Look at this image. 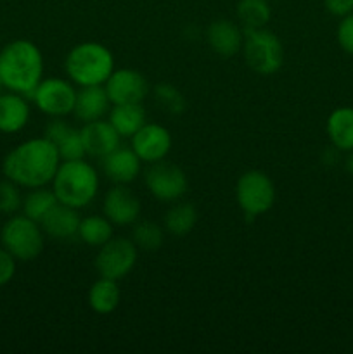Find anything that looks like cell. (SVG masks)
Returning a JSON list of instances; mask_svg holds the SVG:
<instances>
[{"label": "cell", "instance_id": "cell-7", "mask_svg": "<svg viewBox=\"0 0 353 354\" xmlns=\"http://www.w3.org/2000/svg\"><path fill=\"white\" fill-rule=\"evenodd\" d=\"M277 190L272 178L260 169H249L235 183V199L244 216L256 218L269 213L275 204Z\"/></svg>", "mask_w": 353, "mask_h": 354}, {"label": "cell", "instance_id": "cell-10", "mask_svg": "<svg viewBox=\"0 0 353 354\" xmlns=\"http://www.w3.org/2000/svg\"><path fill=\"white\" fill-rule=\"evenodd\" d=\"M138 259V248L132 239L113 237L100 245L96 256V270L99 277L121 280L130 275Z\"/></svg>", "mask_w": 353, "mask_h": 354}, {"label": "cell", "instance_id": "cell-16", "mask_svg": "<svg viewBox=\"0 0 353 354\" xmlns=\"http://www.w3.org/2000/svg\"><path fill=\"white\" fill-rule=\"evenodd\" d=\"M100 165H102V173L106 175V178L113 183H121V185L135 182L142 171L141 158L135 154L134 149L123 147V145L100 159Z\"/></svg>", "mask_w": 353, "mask_h": 354}, {"label": "cell", "instance_id": "cell-28", "mask_svg": "<svg viewBox=\"0 0 353 354\" xmlns=\"http://www.w3.org/2000/svg\"><path fill=\"white\" fill-rule=\"evenodd\" d=\"M132 241L142 251H158L165 242V227L158 225L156 221H135L132 225Z\"/></svg>", "mask_w": 353, "mask_h": 354}, {"label": "cell", "instance_id": "cell-11", "mask_svg": "<svg viewBox=\"0 0 353 354\" xmlns=\"http://www.w3.org/2000/svg\"><path fill=\"white\" fill-rule=\"evenodd\" d=\"M111 104H142L151 92L147 78L132 68L114 69L104 83Z\"/></svg>", "mask_w": 353, "mask_h": 354}, {"label": "cell", "instance_id": "cell-4", "mask_svg": "<svg viewBox=\"0 0 353 354\" xmlns=\"http://www.w3.org/2000/svg\"><path fill=\"white\" fill-rule=\"evenodd\" d=\"M64 71L76 86L104 85L114 71V55L99 41H82L69 48Z\"/></svg>", "mask_w": 353, "mask_h": 354}, {"label": "cell", "instance_id": "cell-29", "mask_svg": "<svg viewBox=\"0 0 353 354\" xmlns=\"http://www.w3.org/2000/svg\"><path fill=\"white\" fill-rule=\"evenodd\" d=\"M152 97H154V102L158 104L159 109L166 111L168 114L179 116L185 111V97L182 95V92L176 86L170 85V83H159L158 86H154Z\"/></svg>", "mask_w": 353, "mask_h": 354}, {"label": "cell", "instance_id": "cell-14", "mask_svg": "<svg viewBox=\"0 0 353 354\" xmlns=\"http://www.w3.org/2000/svg\"><path fill=\"white\" fill-rule=\"evenodd\" d=\"M80 133L87 158L102 159L121 145L120 133L106 118L85 123L80 128Z\"/></svg>", "mask_w": 353, "mask_h": 354}, {"label": "cell", "instance_id": "cell-24", "mask_svg": "<svg viewBox=\"0 0 353 354\" xmlns=\"http://www.w3.org/2000/svg\"><path fill=\"white\" fill-rule=\"evenodd\" d=\"M114 225L107 220L104 214H90L82 218L78 228V239L89 248H97L106 244L109 239L114 237Z\"/></svg>", "mask_w": 353, "mask_h": 354}, {"label": "cell", "instance_id": "cell-27", "mask_svg": "<svg viewBox=\"0 0 353 354\" xmlns=\"http://www.w3.org/2000/svg\"><path fill=\"white\" fill-rule=\"evenodd\" d=\"M57 197H55L54 190L47 189V187H38V189H30L26 196L23 197V214H26L31 220L40 223L44 220L45 214L57 204Z\"/></svg>", "mask_w": 353, "mask_h": 354}, {"label": "cell", "instance_id": "cell-18", "mask_svg": "<svg viewBox=\"0 0 353 354\" xmlns=\"http://www.w3.org/2000/svg\"><path fill=\"white\" fill-rule=\"evenodd\" d=\"M111 100L107 97L104 85H92V86H80L76 92L75 109L73 116L82 124L90 123V121L102 120L109 114Z\"/></svg>", "mask_w": 353, "mask_h": 354}, {"label": "cell", "instance_id": "cell-5", "mask_svg": "<svg viewBox=\"0 0 353 354\" xmlns=\"http://www.w3.org/2000/svg\"><path fill=\"white\" fill-rule=\"evenodd\" d=\"M0 244L16 261H33L44 251L45 234L38 221L16 213L0 228Z\"/></svg>", "mask_w": 353, "mask_h": 354}, {"label": "cell", "instance_id": "cell-23", "mask_svg": "<svg viewBox=\"0 0 353 354\" xmlns=\"http://www.w3.org/2000/svg\"><path fill=\"white\" fill-rule=\"evenodd\" d=\"M107 120L113 124L114 130L121 138H130L137 133L147 121H145V109L142 104H116L111 106Z\"/></svg>", "mask_w": 353, "mask_h": 354}, {"label": "cell", "instance_id": "cell-22", "mask_svg": "<svg viewBox=\"0 0 353 354\" xmlns=\"http://www.w3.org/2000/svg\"><path fill=\"white\" fill-rule=\"evenodd\" d=\"M90 310L97 315H111L118 310L121 303V289L118 280L99 277V280L92 283L87 296Z\"/></svg>", "mask_w": 353, "mask_h": 354}, {"label": "cell", "instance_id": "cell-17", "mask_svg": "<svg viewBox=\"0 0 353 354\" xmlns=\"http://www.w3.org/2000/svg\"><path fill=\"white\" fill-rule=\"evenodd\" d=\"M206 40L211 50L221 57H232L242 50L244 30L230 19H217L208 26Z\"/></svg>", "mask_w": 353, "mask_h": 354}, {"label": "cell", "instance_id": "cell-13", "mask_svg": "<svg viewBox=\"0 0 353 354\" xmlns=\"http://www.w3.org/2000/svg\"><path fill=\"white\" fill-rule=\"evenodd\" d=\"M130 140V147L135 154L147 165L166 159L173 145L170 130L159 123H145L137 133L132 135Z\"/></svg>", "mask_w": 353, "mask_h": 354}, {"label": "cell", "instance_id": "cell-32", "mask_svg": "<svg viewBox=\"0 0 353 354\" xmlns=\"http://www.w3.org/2000/svg\"><path fill=\"white\" fill-rule=\"evenodd\" d=\"M17 261L0 245V287L7 286L16 275Z\"/></svg>", "mask_w": 353, "mask_h": 354}, {"label": "cell", "instance_id": "cell-20", "mask_svg": "<svg viewBox=\"0 0 353 354\" xmlns=\"http://www.w3.org/2000/svg\"><path fill=\"white\" fill-rule=\"evenodd\" d=\"M80 209L57 203L40 221V227L47 237L57 239V241H68V239L78 237L80 228Z\"/></svg>", "mask_w": 353, "mask_h": 354}, {"label": "cell", "instance_id": "cell-33", "mask_svg": "<svg viewBox=\"0 0 353 354\" xmlns=\"http://www.w3.org/2000/svg\"><path fill=\"white\" fill-rule=\"evenodd\" d=\"M324 7L336 17H345L353 12V0H324Z\"/></svg>", "mask_w": 353, "mask_h": 354}, {"label": "cell", "instance_id": "cell-19", "mask_svg": "<svg viewBox=\"0 0 353 354\" xmlns=\"http://www.w3.org/2000/svg\"><path fill=\"white\" fill-rule=\"evenodd\" d=\"M31 116L30 97L17 92H0V131L17 133L28 124Z\"/></svg>", "mask_w": 353, "mask_h": 354}, {"label": "cell", "instance_id": "cell-25", "mask_svg": "<svg viewBox=\"0 0 353 354\" xmlns=\"http://www.w3.org/2000/svg\"><path fill=\"white\" fill-rule=\"evenodd\" d=\"M197 223V209L190 203H175L165 214V232L173 237H185Z\"/></svg>", "mask_w": 353, "mask_h": 354}, {"label": "cell", "instance_id": "cell-2", "mask_svg": "<svg viewBox=\"0 0 353 354\" xmlns=\"http://www.w3.org/2000/svg\"><path fill=\"white\" fill-rule=\"evenodd\" d=\"M0 80L6 90L30 97L44 80V55L30 40L9 41L0 50Z\"/></svg>", "mask_w": 353, "mask_h": 354}, {"label": "cell", "instance_id": "cell-21", "mask_svg": "<svg viewBox=\"0 0 353 354\" xmlns=\"http://www.w3.org/2000/svg\"><path fill=\"white\" fill-rule=\"evenodd\" d=\"M332 147L339 152L353 151V107L343 106L332 111L325 123Z\"/></svg>", "mask_w": 353, "mask_h": 354}, {"label": "cell", "instance_id": "cell-12", "mask_svg": "<svg viewBox=\"0 0 353 354\" xmlns=\"http://www.w3.org/2000/svg\"><path fill=\"white\" fill-rule=\"evenodd\" d=\"M142 204L128 185L114 183L102 199V214L116 227H130L141 218Z\"/></svg>", "mask_w": 353, "mask_h": 354}, {"label": "cell", "instance_id": "cell-15", "mask_svg": "<svg viewBox=\"0 0 353 354\" xmlns=\"http://www.w3.org/2000/svg\"><path fill=\"white\" fill-rule=\"evenodd\" d=\"M44 137L55 145L59 156H61V161L87 158L82 133L78 128L64 121V118H52L45 127Z\"/></svg>", "mask_w": 353, "mask_h": 354}, {"label": "cell", "instance_id": "cell-6", "mask_svg": "<svg viewBox=\"0 0 353 354\" xmlns=\"http://www.w3.org/2000/svg\"><path fill=\"white\" fill-rule=\"evenodd\" d=\"M241 52L249 69L263 76L275 75L286 59L280 38L266 28L244 30V44Z\"/></svg>", "mask_w": 353, "mask_h": 354}, {"label": "cell", "instance_id": "cell-34", "mask_svg": "<svg viewBox=\"0 0 353 354\" xmlns=\"http://www.w3.org/2000/svg\"><path fill=\"white\" fill-rule=\"evenodd\" d=\"M345 168H346V171L350 173V175H353V151H350V156L346 158Z\"/></svg>", "mask_w": 353, "mask_h": 354}, {"label": "cell", "instance_id": "cell-35", "mask_svg": "<svg viewBox=\"0 0 353 354\" xmlns=\"http://www.w3.org/2000/svg\"><path fill=\"white\" fill-rule=\"evenodd\" d=\"M2 88H3V85H2V80H0V92H2Z\"/></svg>", "mask_w": 353, "mask_h": 354}, {"label": "cell", "instance_id": "cell-30", "mask_svg": "<svg viewBox=\"0 0 353 354\" xmlns=\"http://www.w3.org/2000/svg\"><path fill=\"white\" fill-rule=\"evenodd\" d=\"M23 206V196H21V187L16 185L10 180L0 182V214H16Z\"/></svg>", "mask_w": 353, "mask_h": 354}, {"label": "cell", "instance_id": "cell-1", "mask_svg": "<svg viewBox=\"0 0 353 354\" xmlns=\"http://www.w3.org/2000/svg\"><path fill=\"white\" fill-rule=\"evenodd\" d=\"M61 165L57 149L45 137L28 138L10 149L2 161V173L21 189H38L52 183Z\"/></svg>", "mask_w": 353, "mask_h": 354}, {"label": "cell", "instance_id": "cell-3", "mask_svg": "<svg viewBox=\"0 0 353 354\" xmlns=\"http://www.w3.org/2000/svg\"><path fill=\"white\" fill-rule=\"evenodd\" d=\"M51 185L59 203L83 209L90 206L99 194L100 178L93 165L85 161V158L73 159L61 161Z\"/></svg>", "mask_w": 353, "mask_h": 354}, {"label": "cell", "instance_id": "cell-31", "mask_svg": "<svg viewBox=\"0 0 353 354\" xmlns=\"http://www.w3.org/2000/svg\"><path fill=\"white\" fill-rule=\"evenodd\" d=\"M336 40L346 54L353 55V12L341 17V23L338 24V30H336Z\"/></svg>", "mask_w": 353, "mask_h": 354}, {"label": "cell", "instance_id": "cell-9", "mask_svg": "<svg viewBox=\"0 0 353 354\" xmlns=\"http://www.w3.org/2000/svg\"><path fill=\"white\" fill-rule=\"evenodd\" d=\"M144 183L151 196L161 203H176L189 190L185 171L165 159L149 165L144 171Z\"/></svg>", "mask_w": 353, "mask_h": 354}, {"label": "cell", "instance_id": "cell-26", "mask_svg": "<svg viewBox=\"0 0 353 354\" xmlns=\"http://www.w3.org/2000/svg\"><path fill=\"white\" fill-rule=\"evenodd\" d=\"M237 19L242 30L266 28L272 19V7L269 0H239Z\"/></svg>", "mask_w": 353, "mask_h": 354}, {"label": "cell", "instance_id": "cell-8", "mask_svg": "<svg viewBox=\"0 0 353 354\" xmlns=\"http://www.w3.org/2000/svg\"><path fill=\"white\" fill-rule=\"evenodd\" d=\"M78 88L69 78L48 76L44 78L30 95V100L40 113L51 118H66L73 114Z\"/></svg>", "mask_w": 353, "mask_h": 354}]
</instances>
